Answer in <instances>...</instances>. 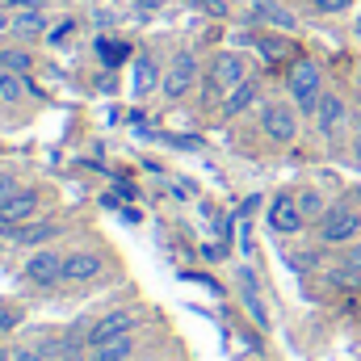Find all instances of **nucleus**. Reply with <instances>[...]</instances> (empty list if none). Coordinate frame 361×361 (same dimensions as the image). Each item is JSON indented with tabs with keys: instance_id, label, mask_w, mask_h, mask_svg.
Returning <instances> with one entry per match:
<instances>
[{
	"instance_id": "1",
	"label": "nucleus",
	"mask_w": 361,
	"mask_h": 361,
	"mask_svg": "<svg viewBox=\"0 0 361 361\" xmlns=\"http://www.w3.org/2000/svg\"><path fill=\"white\" fill-rule=\"evenodd\" d=\"M286 89L294 97V105L302 109V114H315L319 109V63L315 59H294L290 63V76H286Z\"/></svg>"
},
{
	"instance_id": "2",
	"label": "nucleus",
	"mask_w": 361,
	"mask_h": 361,
	"mask_svg": "<svg viewBox=\"0 0 361 361\" xmlns=\"http://www.w3.org/2000/svg\"><path fill=\"white\" fill-rule=\"evenodd\" d=\"M244 80H248V63H244V55H235V51L214 55V63H210V97H223V92L240 89Z\"/></svg>"
},
{
	"instance_id": "3",
	"label": "nucleus",
	"mask_w": 361,
	"mask_h": 361,
	"mask_svg": "<svg viewBox=\"0 0 361 361\" xmlns=\"http://www.w3.org/2000/svg\"><path fill=\"white\" fill-rule=\"evenodd\" d=\"M357 231H361V219L349 206H328V214L319 219V240L324 244H349Z\"/></svg>"
},
{
	"instance_id": "4",
	"label": "nucleus",
	"mask_w": 361,
	"mask_h": 361,
	"mask_svg": "<svg viewBox=\"0 0 361 361\" xmlns=\"http://www.w3.org/2000/svg\"><path fill=\"white\" fill-rule=\"evenodd\" d=\"M261 126H265V135H269L273 143H294V135H298V114H294V105L269 101V105L261 109Z\"/></svg>"
},
{
	"instance_id": "5",
	"label": "nucleus",
	"mask_w": 361,
	"mask_h": 361,
	"mask_svg": "<svg viewBox=\"0 0 361 361\" xmlns=\"http://www.w3.org/2000/svg\"><path fill=\"white\" fill-rule=\"evenodd\" d=\"M269 227L277 235H298L307 227V214L298 210V197L294 193H277L269 202Z\"/></svg>"
},
{
	"instance_id": "6",
	"label": "nucleus",
	"mask_w": 361,
	"mask_h": 361,
	"mask_svg": "<svg viewBox=\"0 0 361 361\" xmlns=\"http://www.w3.org/2000/svg\"><path fill=\"white\" fill-rule=\"evenodd\" d=\"M25 281H34V286H42V290L59 286V281H63V257H59L55 248H38V252L25 261Z\"/></svg>"
},
{
	"instance_id": "7",
	"label": "nucleus",
	"mask_w": 361,
	"mask_h": 361,
	"mask_svg": "<svg viewBox=\"0 0 361 361\" xmlns=\"http://www.w3.org/2000/svg\"><path fill=\"white\" fill-rule=\"evenodd\" d=\"M193 80H197V59H193L189 51H180L177 59L169 63V72H164V85H160V92H164L169 101H177V97H185V92L193 89Z\"/></svg>"
},
{
	"instance_id": "8",
	"label": "nucleus",
	"mask_w": 361,
	"mask_h": 361,
	"mask_svg": "<svg viewBox=\"0 0 361 361\" xmlns=\"http://www.w3.org/2000/svg\"><path fill=\"white\" fill-rule=\"evenodd\" d=\"M126 332H135V315L130 311H109V315H101L89 332H85V345L92 349V345H105V341L126 336Z\"/></svg>"
},
{
	"instance_id": "9",
	"label": "nucleus",
	"mask_w": 361,
	"mask_h": 361,
	"mask_svg": "<svg viewBox=\"0 0 361 361\" xmlns=\"http://www.w3.org/2000/svg\"><path fill=\"white\" fill-rule=\"evenodd\" d=\"M8 17H13V34H21V38H38V34H47V17H42V4H38V0H21V4H13Z\"/></svg>"
},
{
	"instance_id": "10",
	"label": "nucleus",
	"mask_w": 361,
	"mask_h": 361,
	"mask_svg": "<svg viewBox=\"0 0 361 361\" xmlns=\"http://www.w3.org/2000/svg\"><path fill=\"white\" fill-rule=\"evenodd\" d=\"M38 214V193L34 189H21V193H13L4 206H0V227H21V223H30Z\"/></svg>"
},
{
	"instance_id": "11",
	"label": "nucleus",
	"mask_w": 361,
	"mask_h": 361,
	"mask_svg": "<svg viewBox=\"0 0 361 361\" xmlns=\"http://www.w3.org/2000/svg\"><path fill=\"white\" fill-rule=\"evenodd\" d=\"M252 21L273 25V30H281V34H294V30H298L294 13H290L281 0H252Z\"/></svg>"
},
{
	"instance_id": "12",
	"label": "nucleus",
	"mask_w": 361,
	"mask_h": 361,
	"mask_svg": "<svg viewBox=\"0 0 361 361\" xmlns=\"http://www.w3.org/2000/svg\"><path fill=\"white\" fill-rule=\"evenodd\" d=\"M101 269H105V261L89 248H76V252L63 257V281H92Z\"/></svg>"
},
{
	"instance_id": "13",
	"label": "nucleus",
	"mask_w": 361,
	"mask_h": 361,
	"mask_svg": "<svg viewBox=\"0 0 361 361\" xmlns=\"http://www.w3.org/2000/svg\"><path fill=\"white\" fill-rule=\"evenodd\" d=\"M345 118H349L345 101H341V97H332V92H324V97H319V109H315V126L332 139V135L345 126Z\"/></svg>"
},
{
	"instance_id": "14",
	"label": "nucleus",
	"mask_w": 361,
	"mask_h": 361,
	"mask_svg": "<svg viewBox=\"0 0 361 361\" xmlns=\"http://www.w3.org/2000/svg\"><path fill=\"white\" fill-rule=\"evenodd\" d=\"M240 298H244V307H248V315H252V324L257 328H269V311H265V302H261V290H257V277L244 269L240 273Z\"/></svg>"
},
{
	"instance_id": "15",
	"label": "nucleus",
	"mask_w": 361,
	"mask_h": 361,
	"mask_svg": "<svg viewBox=\"0 0 361 361\" xmlns=\"http://www.w3.org/2000/svg\"><path fill=\"white\" fill-rule=\"evenodd\" d=\"M130 357H135V336H130V332L89 349V361H130Z\"/></svg>"
},
{
	"instance_id": "16",
	"label": "nucleus",
	"mask_w": 361,
	"mask_h": 361,
	"mask_svg": "<svg viewBox=\"0 0 361 361\" xmlns=\"http://www.w3.org/2000/svg\"><path fill=\"white\" fill-rule=\"evenodd\" d=\"M164 85V76H160V68H156V59L147 55V59H139V68H135V92L143 97V92L160 89Z\"/></svg>"
},
{
	"instance_id": "17",
	"label": "nucleus",
	"mask_w": 361,
	"mask_h": 361,
	"mask_svg": "<svg viewBox=\"0 0 361 361\" xmlns=\"http://www.w3.org/2000/svg\"><path fill=\"white\" fill-rule=\"evenodd\" d=\"M252 101H257V85H252V80H244L240 89H231V97L223 101V114H227V118H235V114H244Z\"/></svg>"
},
{
	"instance_id": "18",
	"label": "nucleus",
	"mask_w": 361,
	"mask_h": 361,
	"mask_svg": "<svg viewBox=\"0 0 361 361\" xmlns=\"http://www.w3.org/2000/svg\"><path fill=\"white\" fill-rule=\"evenodd\" d=\"M59 227L55 223H30V227H17L13 231V244H47Z\"/></svg>"
},
{
	"instance_id": "19",
	"label": "nucleus",
	"mask_w": 361,
	"mask_h": 361,
	"mask_svg": "<svg viewBox=\"0 0 361 361\" xmlns=\"http://www.w3.org/2000/svg\"><path fill=\"white\" fill-rule=\"evenodd\" d=\"M294 197H298V210L307 214V223H311V219H324V214H328V206H324L319 189H302V193H294Z\"/></svg>"
},
{
	"instance_id": "20",
	"label": "nucleus",
	"mask_w": 361,
	"mask_h": 361,
	"mask_svg": "<svg viewBox=\"0 0 361 361\" xmlns=\"http://www.w3.org/2000/svg\"><path fill=\"white\" fill-rule=\"evenodd\" d=\"M97 55H101V63H105V68H118V63L126 59V47H122V42L101 38V42H97Z\"/></svg>"
},
{
	"instance_id": "21",
	"label": "nucleus",
	"mask_w": 361,
	"mask_h": 361,
	"mask_svg": "<svg viewBox=\"0 0 361 361\" xmlns=\"http://www.w3.org/2000/svg\"><path fill=\"white\" fill-rule=\"evenodd\" d=\"M25 89H30V85H25L21 72H4V76H0V97H4V101H17Z\"/></svg>"
},
{
	"instance_id": "22",
	"label": "nucleus",
	"mask_w": 361,
	"mask_h": 361,
	"mask_svg": "<svg viewBox=\"0 0 361 361\" xmlns=\"http://www.w3.org/2000/svg\"><path fill=\"white\" fill-rule=\"evenodd\" d=\"M252 47L265 55V59H281L286 55V42L281 38H269V34H261V38H252Z\"/></svg>"
},
{
	"instance_id": "23",
	"label": "nucleus",
	"mask_w": 361,
	"mask_h": 361,
	"mask_svg": "<svg viewBox=\"0 0 361 361\" xmlns=\"http://www.w3.org/2000/svg\"><path fill=\"white\" fill-rule=\"evenodd\" d=\"M4 72H30V55L25 51H4Z\"/></svg>"
},
{
	"instance_id": "24",
	"label": "nucleus",
	"mask_w": 361,
	"mask_h": 361,
	"mask_svg": "<svg viewBox=\"0 0 361 361\" xmlns=\"http://www.w3.org/2000/svg\"><path fill=\"white\" fill-rule=\"evenodd\" d=\"M17 324H21V311H17V307H4V302H0V332H13Z\"/></svg>"
},
{
	"instance_id": "25",
	"label": "nucleus",
	"mask_w": 361,
	"mask_h": 361,
	"mask_svg": "<svg viewBox=\"0 0 361 361\" xmlns=\"http://www.w3.org/2000/svg\"><path fill=\"white\" fill-rule=\"evenodd\" d=\"M353 0H315V13H349Z\"/></svg>"
},
{
	"instance_id": "26",
	"label": "nucleus",
	"mask_w": 361,
	"mask_h": 361,
	"mask_svg": "<svg viewBox=\"0 0 361 361\" xmlns=\"http://www.w3.org/2000/svg\"><path fill=\"white\" fill-rule=\"evenodd\" d=\"M13 193H21V185L8 177V173H0V206H4V202H8Z\"/></svg>"
},
{
	"instance_id": "27",
	"label": "nucleus",
	"mask_w": 361,
	"mask_h": 361,
	"mask_svg": "<svg viewBox=\"0 0 361 361\" xmlns=\"http://www.w3.org/2000/svg\"><path fill=\"white\" fill-rule=\"evenodd\" d=\"M193 4H202V8H206V13H214L219 21H223V17L231 13V8H227V0H193Z\"/></svg>"
},
{
	"instance_id": "28",
	"label": "nucleus",
	"mask_w": 361,
	"mask_h": 361,
	"mask_svg": "<svg viewBox=\"0 0 361 361\" xmlns=\"http://www.w3.org/2000/svg\"><path fill=\"white\" fill-rule=\"evenodd\" d=\"M345 269L361 277V244H357V248H349V257H345Z\"/></svg>"
},
{
	"instance_id": "29",
	"label": "nucleus",
	"mask_w": 361,
	"mask_h": 361,
	"mask_svg": "<svg viewBox=\"0 0 361 361\" xmlns=\"http://www.w3.org/2000/svg\"><path fill=\"white\" fill-rule=\"evenodd\" d=\"M13 361H47V353H42V349H17Z\"/></svg>"
},
{
	"instance_id": "30",
	"label": "nucleus",
	"mask_w": 361,
	"mask_h": 361,
	"mask_svg": "<svg viewBox=\"0 0 361 361\" xmlns=\"http://www.w3.org/2000/svg\"><path fill=\"white\" fill-rule=\"evenodd\" d=\"M202 252H206V261H223V244H206Z\"/></svg>"
},
{
	"instance_id": "31",
	"label": "nucleus",
	"mask_w": 361,
	"mask_h": 361,
	"mask_svg": "<svg viewBox=\"0 0 361 361\" xmlns=\"http://www.w3.org/2000/svg\"><path fill=\"white\" fill-rule=\"evenodd\" d=\"M0 30H13V17H8L4 8H0Z\"/></svg>"
},
{
	"instance_id": "32",
	"label": "nucleus",
	"mask_w": 361,
	"mask_h": 361,
	"mask_svg": "<svg viewBox=\"0 0 361 361\" xmlns=\"http://www.w3.org/2000/svg\"><path fill=\"white\" fill-rule=\"evenodd\" d=\"M0 76H4V51H0Z\"/></svg>"
},
{
	"instance_id": "33",
	"label": "nucleus",
	"mask_w": 361,
	"mask_h": 361,
	"mask_svg": "<svg viewBox=\"0 0 361 361\" xmlns=\"http://www.w3.org/2000/svg\"><path fill=\"white\" fill-rule=\"evenodd\" d=\"M139 4H156V0H139Z\"/></svg>"
},
{
	"instance_id": "34",
	"label": "nucleus",
	"mask_w": 361,
	"mask_h": 361,
	"mask_svg": "<svg viewBox=\"0 0 361 361\" xmlns=\"http://www.w3.org/2000/svg\"><path fill=\"white\" fill-rule=\"evenodd\" d=\"M357 38H361V21H357Z\"/></svg>"
},
{
	"instance_id": "35",
	"label": "nucleus",
	"mask_w": 361,
	"mask_h": 361,
	"mask_svg": "<svg viewBox=\"0 0 361 361\" xmlns=\"http://www.w3.org/2000/svg\"><path fill=\"white\" fill-rule=\"evenodd\" d=\"M0 361H4V353H0Z\"/></svg>"
}]
</instances>
